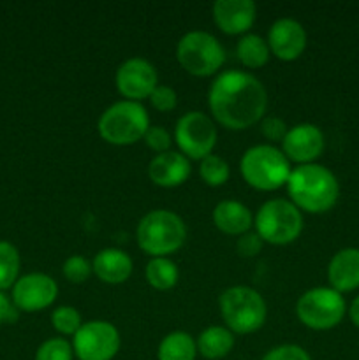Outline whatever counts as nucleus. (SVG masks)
<instances>
[{"label":"nucleus","instance_id":"nucleus-1","mask_svg":"<svg viewBox=\"0 0 359 360\" xmlns=\"http://www.w3.org/2000/svg\"><path fill=\"white\" fill-rule=\"evenodd\" d=\"M208 104L217 122L227 129L243 130L264 118L267 91L253 74L229 69L211 83Z\"/></svg>","mask_w":359,"mask_h":360},{"label":"nucleus","instance_id":"nucleus-2","mask_svg":"<svg viewBox=\"0 0 359 360\" xmlns=\"http://www.w3.org/2000/svg\"><path fill=\"white\" fill-rule=\"evenodd\" d=\"M291 202L299 211L324 213L336 204L340 183L336 176L320 164H303L292 169L287 179Z\"/></svg>","mask_w":359,"mask_h":360},{"label":"nucleus","instance_id":"nucleus-3","mask_svg":"<svg viewBox=\"0 0 359 360\" xmlns=\"http://www.w3.org/2000/svg\"><path fill=\"white\" fill-rule=\"evenodd\" d=\"M136 238L144 253L151 257H168L185 243V221L175 211L153 210L141 218Z\"/></svg>","mask_w":359,"mask_h":360},{"label":"nucleus","instance_id":"nucleus-4","mask_svg":"<svg viewBox=\"0 0 359 360\" xmlns=\"http://www.w3.org/2000/svg\"><path fill=\"white\" fill-rule=\"evenodd\" d=\"M241 176L250 186L273 192L287 185L291 176V160L273 144H256L243 153L239 162Z\"/></svg>","mask_w":359,"mask_h":360},{"label":"nucleus","instance_id":"nucleus-5","mask_svg":"<svg viewBox=\"0 0 359 360\" xmlns=\"http://www.w3.org/2000/svg\"><path fill=\"white\" fill-rule=\"evenodd\" d=\"M218 309L232 334H252L266 322V301L252 287H231L218 297Z\"/></svg>","mask_w":359,"mask_h":360},{"label":"nucleus","instance_id":"nucleus-6","mask_svg":"<svg viewBox=\"0 0 359 360\" xmlns=\"http://www.w3.org/2000/svg\"><path fill=\"white\" fill-rule=\"evenodd\" d=\"M148 127H150V116L144 105L127 98L109 105L97 123L102 139L116 146H129L143 139Z\"/></svg>","mask_w":359,"mask_h":360},{"label":"nucleus","instance_id":"nucleus-7","mask_svg":"<svg viewBox=\"0 0 359 360\" xmlns=\"http://www.w3.org/2000/svg\"><path fill=\"white\" fill-rule=\"evenodd\" d=\"M256 232L271 245H289L303 232V214L291 200L270 199L257 210Z\"/></svg>","mask_w":359,"mask_h":360},{"label":"nucleus","instance_id":"nucleus-8","mask_svg":"<svg viewBox=\"0 0 359 360\" xmlns=\"http://www.w3.org/2000/svg\"><path fill=\"white\" fill-rule=\"evenodd\" d=\"M176 60L194 76H211L225 62V51L213 34L190 30L176 44Z\"/></svg>","mask_w":359,"mask_h":360},{"label":"nucleus","instance_id":"nucleus-9","mask_svg":"<svg viewBox=\"0 0 359 360\" xmlns=\"http://www.w3.org/2000/svg\"><path fill=\"white\" fill-rule=\"evenodd\" d=\"M347 304L340 292L331 287H315L301 294L296 302L299 322L313 330H329L344 320Z\"/></svg>","mask_w":359,"mask_h":360},{"label":"nucleus","instance_id":"nucleus-10","mask_svg":"<svg viewBox=\"0 0 359 360\" xmlns=\"http://www.w3.org/2000/svg\"><path fill=\"white\" fill-rule=\"evenodd\" d=\"M175 141L187 158L203 160L217 144V127L206 112L189 111L176 122Z\"/></svg>","mask_w":359,"mask_h":360},{"label":"nucleus","instance_id":"nucleus-11","mask_svg":"<svg viewBox=\"0 0 359 360\" xmlns=\"http://www.w3.org/2000/svg\"><path fill=\"white\" fill-rule=\"evenodd\" d=\"M122 347L118 329L106 320L83 323L73 336V350L80 360H113Z\"/></svg>","mask_w":359,"mask_h":360},{"label":"nucleus","instance_id":"nucleus-12","mask_svg":"<svg viewBox=\"0 0 359 360\" xmlns=\"http://www.w3.org/2000/svg\"><path fill=\"white\" fill-rule=\"evenodd\" d=\"M115 83L127 101L139 102L150 97L158 84V74L153 63L143 56H130L120 63L115 74Z\"/></svg>","mask_w":359,"mask_h":360},{"label":"nucleus","instance_id":"nucleus-13","mask_svg":"<svg viewBox=\"0 0 359 360\" xmlns=\"http://www.w3.org/2000/svg\"><path fill=\"white\" fill-rule=\"evenodd\" d=\"M58 285L44 273H30L18 278L13 287V302L20 311L34 313L46 309L55 302Z\"/></svg>","mask_w":359,"mask_h":360},{"label":"nucleus","instance_id":"nucleus-14","mask_svg":"<svg viewBox=\"0 0 359 360\" xmlns=\"http://www.w3.org/2000/svg\"><path fill=\"white\" fill-rule=\"evenodd\" d=\"M282 151L291 162L313 164L324 151V134L313 123H298L282 141Z\"/></svg>","mask_w":359,"mask_h":360},{"label":"nucleus","instance_id":"nucleus-15","mask_svg":"<svg viewBox=\"0 0 359 360\" xmlns=\"http://www.w3.org/2000/svg\"><path fill=\"white\" fill-rule=\"evenodd\" d=\"M270 51L280 60H296L306 48V30L294 18H278L267 32Z\"/></svg>","mask_w":359,"mask_h":360},{"label":"nucleus","instance_id":"nucleus-16","mask_svg":"<svg viewBox=\"0 0 359 360\" xmlns=\"http://www.w3.org/2000/svg\"><path fill=\"white\" fill-rule=\"evenodd\" d=\"M256 16L257 6L253 0H217L213 4V20L225 34H245Z\"/></svg>","mask_w":359,"mask_h":360},{"label":"nucleus","instance_id":"nucleus-17","mask_svg":"<svg viewBox=\"0 0 359 360\" xmlns=\"http://www.w3.org/2000/svg\"><path fill=\"white\" fill-rule=\"evenodd\" d=\"M192 165L183 153L178 151H164L157 153L148 164V176L151 181L164 188H172L189 179Z\"/></svg>","mask_w":359,"mask_h":360},{"label":"nucleus","instance_id":"nucleus-18","mask_svg":"<svg viewBox=\"0 0 359 360\" xmlns=\"http://www.w3.org/2000/svg\"><path fill=\"white\" fill-rule=\"evenodd\" d=\"M327 281L340 294L359 288V248H344L331 257Z\"/></svg>","mask_w":359,"mask_h":360},{"label":"nucleus","instance_id":"nucleus-19","mask_svg":"<svg viewBox=\"0 0 359 360\" xmlns=\"http://www.w3.org/2000/svg\"><path fill=\"white\" fill-rule=\"evenodd\" d=\"M95 276L109 285H120L132 274V259L120 248H104L92 260Z\"/></svg>","mask_w":359,"mask_h":360},{"label":"nucleus","instance_id":"nucleus-20","mask_svg":"<svg viewBox=\"0 0 359 360\" xmlns=\"http://www.w3.org/2000/svg\"><path fill=\"white\" fill-rule=\"evenodd\" d=\"M213 221L218 231L229 236H241L252 227V213L239 200H220L213 210Z\"/></svg>","mask_w":359,"mask_h":360},{"label":"nucleus","instance_id":"nucleus-21","mask_svg":"<svg viewBox=\"0 0 359 360\" xmlns=\"http://www.w3.org/2000/svg\"><path fill=\"white\" fill-rule=\"evenodd\" d=\"M197 354L203 355L208 360H220L227 357L229 352L234 347V334L222 326L206 327L197 336Z\"/></svg>","mask_w":359,"mask_h":360},{"label":"nucleus","instance_id":"nucleus-22","mask_svg":"<svg viewBox=\"0 0 359 360\" xmlns=\"http://www.w3.org/2000/svg\"><path fill=\"white\" fill-rule=\"evenodd\" d=\"M196 340L185 330H172L162 338L157 348L158 360H196Z\"/></svg>","mask_w":359,"mask_h":360},{"label":"nucleus","instance_id":"nucleus-23","mask_svg":"<svg viewBox=\"0 0 359 360\" xmlns=\"http://www.w3.org/2000/svg\"><path fill=\"white\" fill-rule=\"evenodd\" d=\"M144 276L155 290H169L178 283L180 271L176 264L168 257H151L144 269Z\"/></svg>","mask_w":359,"mask_h":360},{"label":"nucleus","instance_id":"nucleus-24","mask_svg":"<svg viewBox=\"0 0 359 360\" xmlns=\"http://www.w3.org/2000/svg\"><path fill=\"white\" fill-rule=\"evenodd\" d=\"M270 53L267 41H264L257 34H245L236 46V55H238L239 62L250 69L263 67L270 60Z\"/></svg>","mask_w":359,"mask_h":360},{"label":"nucleus","instance_id":"nucleus-25","mask_svg":"<svg viewBox=\"0 0 359 360\" xmlns=\"http://www.w3.org/2000/svg\"><path fill=\"white\" fill-rule=\"evenodd\" d=\"M20 252L9 241H0V292L14 287L20 274Z\"/></svg>","mask_w":359,"mask_h":360},{"label":"nucleus","instance_id":"nucleus-26","mask_svg":"<svg viewBox=\"0 0 359 360\" xmlns=\"http://www.w3.org/2000/svg\"><path fill=\"white\" fill-rule=\"evenodd\" d=\"M199 174L206 185L220 186L227 183L229 176H231V169H229V164L224 158L211 153L201 160Z\"/></svg>","mask_w":359,"mask_h":360},{"label":"nucleus","instance_id":"nucleus-27","mask_svg":"<svg viewBox=\"0 0 359 360\" xmlns=\"http://www.w3.org/2000/svg\"><path fill=\"white\" fill-rule=\"evenodd\" d=\"M51 323L55 327L56 333L63 334V336H74L83 326L81 322V315L76 308L73 306H60L53 311Z\"/></svg>","mask_w":359,"mask_h":360},{"label":"nucleus","instance_id":"nucleus-28","mask_svg":"<svg viewBox=\"0 0 359 360\" xmlns=\"http://www.w3.org/2000/svg\"><path fill=\"white\" fill-rule=\"evenodd\" d=\"M73 345L63 338L46 340L35 352V360H73Z\"/></svg>","mask_w":359,"mask_h":360},{"label":"nucleus","instance_id":"nucleus-29","mask_svg":"<svg viewBox=\"0 0 359 360\" xmlns=\"http://www.w3.org/2000/svg\"><path fill=\"white\" fill-rule=\"evenodd\" d=\"M62 273L70 283H83V281H87L92 276L94 269H92V262H88L84 257L70 255L63 262Z\"/></svg>","mask_w":359,"mask_h":360},{"label":"nucleus","instance_id":"nucleus-30","mask_svg":"<svg viewBox=\"0 0 359 360\" xmlns=\"http://www.w3.org/2000/svg\"><path fill=\"white\" fill-rule=\"evenodd\" d=\"M148 98H150L151 105L162 112L172 111L178 104V94H176L175 88L168 86V84H157Z\"/></svg>","mask_w":359,"mask_h":360},{"label":"nucleus","instance_id":"nucleus-31","mask_svg":"<svg viewBox=\"0 0 359 360\" xmlns=\"http://www.w3.org/2000/svg\"><path fill=\"white\" fill-rule=\"evenodd\" d=\"M144 143H146L148 148H151L157 153H164V151H169V146H171V134L160 125H150L148 127L146 134H144Z\"/></svg>","mask_w":359,"mask_h":360},{"label":"nucleus","instance_id":"nucleus-32","mask_svg":"<svg viewBox=\"0 0 359 360\" xmlns=\"http://www.w3.org/2000/svg\"><path fill=\"white\" fill-rule=\"evenodd\" d=\"M263 360H312V357L299 345H278L271 348Z\"/></svg>","mask_w":359,"mask_h":360},{"label":"nucleus","instance_id":"nucleus-33","mask_svg":"<svg viewBox=\"0 0 359 360\" xmlns=\"http://www.w3.org/2000/svg\"><path fill=\"white\" fill-rule=\"evenodd\" d=\"M287 123L282 118H278V116H264V118L260 120V134H263L267 141H273V143L280 141L282 143L284 137L287 136Z\"/></svg>","mask_w":359,"mask_h":360},{"label":"nucleus","instance_id":"nucleus-34","mask_svg":"<svg viewBox=\"0 0 359 360\" xmlns=\"http://www.w3.org/2000/svg\"><path fill=\"white\" fill-rule=\"evenodd\" d=\"M263 238L257 232L248 231L239 236L238 241H236V250H238L241 257H256L260 252V248H263Z\"/></svg>","mask_w":359,"mask_h":360},{"label":"nucleus","instance_id":"nucleus-35","mask_svg":"<svg viewBox=\"0 0 359 360\" xmlns=\"http://www.w3.org/2000/svg\"><path fill=\"white\" fill-rule=\"evenodd\" d=\"M20 309L14 306V302L7 297L4 292H0V326L2 323H14L18 320Z\"/></svg>","mask_w":359,"mask_h":360},{"label":"nucleus","instance_id":"nucleus-36","mask_svg":"<svg viewBox=\"0 0 359 360\" xmlns=\"http://www.w3.org/2000/svg\"><path fill=\"white\" fill-rule=\"evenodd\" d=\"M348 316H351L352 323L359 329V295L351 302V308H348Z\"/></svg>","mask_w":359,"mask_h":360}]
</instances>
